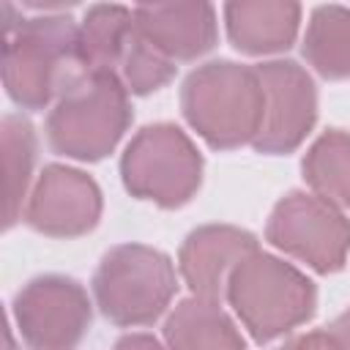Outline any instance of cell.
Masks as SVG:
<instances>
[{"label":"cell","mask_w":350,"mask_h":350,"mask_svg":"<svg viewBox=\"0 0 350 350\" xmlns=\"http://www.w3.org/2000/svg\"><path fill=\"white\" fill-rule=\"evenodd\" d=\"M180 107L189 126L216 150L254 142L265 93L254 66L232 60H211L194 68L180 90Z\"/></svg>","instance_id":"6da1fadb"},{"label":"cell","mask_w":350,"mask_h":350,"mask_svg":"<svg viewBox=\"0 0 350 350\" xmlns=\"http://www.w3.org/2000/svg\"><path fill=\"white\" fill-rule=\"evenodd\" d=\"M77 25L60 14L22 19L5 27L3 82L22 109H44L79 74Z\"/></svg>","instance_id":"7a4b0ae2"},{"label":"cell","mask_w":350,"mask_h":350,"mask_svg":"<svg viewBox=\"0 0 350 350\" xmlns=\"http://www.w3.org/2000/svg\"><path fill=\"white\" fill-rule=\"evenodd\" d=\"M131 123L129 90L107 71H79L57 96L49 118V145L79 161H98L115 150Z\"/></svg>","instance_id":"3957f363"},{"label":"cell","mask_w":350,"mask_h":350,"mask_svg":"<svg viewBox=\"0 0 350 350\" xmlns=\"http://www.w3.org/2000/svg\"><path fill=\"white\" fill-rule=\"evenodd\" d=\"M227 301L262 345L306 323L314 314L317 290L295 265L257 249L232 271Z\"/></svg>","instance_id":"277c9868"},{"label":"cell","mask_w":350,"mask_h":350,"mask_svg":"<svg viewBox=\"0 0 350 350\" xmlns=\"http://www.w3.org/2000/svg\"><path fill=\"white\" fill-rule=\"evenodd\" d=\"M178 290L172 260L142 243L109 249L93 276V295L115 325H150L164 314Z\"/></svg>","instance_id":"5b68a950"},{"label":"cell","mask_w":350,"mask_h":350,"mask_svg":"<svg viewBox=\"0 0 350 350\" xmlns=\"http://www.w3.org/2000/svg\"><path fill=\"white\" fill-rule=\"evenodd\" d=\"M120 175L126 189L161 208L186 205L202 180V156L172 123L139 129L123 150Z\"/></svg>","instance_id":"8992f818"},{"label":"cell","mask_w":350,"mask_h":350,"mask_svg":"<svg viewBox=\"0 0 350 350\" xmlns=\"http://www.w3.org/2000/svg\"><path fill=\"white\" fill-rule=\"evenodd\" d=\"M265 238L317 273H334L350 252V219L309 191H290L271 211Z\"/></svg>","instance_id":"52a82bcc"},{"label":"cell","mask_w":350,"mask_h":350,"mask_svg":"<svg viewBox=\"0 0 350 350\" xmlns=\"http://www.w3.org/2000/svg\"><path fill=\"white\" fill-rule=\"evenodd\" d=\"M14 320L30 350H74L90 325V301L68 276H38L16 293Z\"/></svg>","instance_id":"ba28073f"},{"label":"cell","mask_w":350,"mask_h":350,"mask_svg":"<svg viewBox=\"0 0 350 350\" xmlns=\"http://www.w3.org/2000/svg\"><path fill=\"white\" fill-rule=\"evenodd\" d=\"M254 68L262 82L265 112L252 145L260 153H290L306 139L317 120L314 82L293 60H268Z\"/></svg>","instance_id":"9c48e42d"},{"label":"cell","mask_w":350,"mask_h":350,"mask_svg":"<svg viewBox=\"0 0 350 350\" xmlns=\"http://www.w3.org/2000/svg\"><path fill=\"white\" fill-rule=\"evenodd\" d=\"M101 216V191L90 175L74 167L49 164L38 175L22 219L49 238L90 232Z\"/></svg>","instance_id":"30bf717a"},{"label":"cell","mask_w":350,"mask_h":350,"mask_svg":"<svg viewBox=\"0 0 350 350\" xmlns=\"http://www.w3.org/2000/svg\"><path fill=\"white\" fill-rule=\"evenodd\" d=\"M257 252V238L246 230L230 224L197 227L180 246L178 265L191 295L221 301L227 295V282L232 271Z\"/></svg>","instance_id":"8fae6325"},{"label":"cell","mask_w":350,"mask_h":350,"mask_svg":"<svg viewBox=\"0 0 350 350\" xmlns=\"http://www.w3.org/2000/svg\"><path fill=\"white\" fill-rule=\"evenodd\" d=\"M137 33L167 60H194L216 44V11L208 3H148L134 8Z\"/></svg>","instance_id":"7c38bea8"},{"label":"cell","mask_w":350,"mask_h":350,"mask_svg":"<svg viewBox=\"0 0 350 350\" xmlns=\"http://www.w3.org/2000/svg\"><path fill=\"white\" fill-rule=\"evenodd\" d=\"M227 36L246 55L282 52L295 41L301 5L279 0H241L224 5Z\"/></svg>","instance_id":"4fadbf2b"},{"label":"cell","mask_w":350,"mask_h":350,"mask_svg":"<svg viewBox=\"0 0 350 350\" xmlns=\"http://www.w3.org/2000/svg\"><path fill=\"white\" fill-rule=\"evenodd\" d=\"M170 350H246L232 317L213 298H183L164 323Z\"/></svg>","instance_id":"5bb4252c"},{"label":"cell","mask_w":350,"mask_h":350,"mask_svg":"<svg viewBox=\"0 0 350 350\" xmlns=\"http://www.w3.org/2000/svg\"><path fill=\"white\" fill-rule=\"evenodd\" d=\"M131 36L134 11L123 5H93L77 30L79 71H107L118 77Z\"/></svg>","instance_id":"9a60e30c"},{"label":"cell","mask_w":350,"mask_h":350,"mask_svg":"<svg viewBox=\"0 0 350 350\" xmlns=\"http://www.w3.org/2000/svg\"><path fill=\"white\" fill-rule=\"evenodd\" d=\"M304 57L325 79L350 77V8H314L304 36Z\"/></svg>","instance_id":"2e32d148"},{"label":"cell","mask_w":350,"mask_h":350,"mask_svg":"<svg viewBox=\"0 0 350 350\" xmlns=\"http://www.w3.org/2000/svg\"><path fill=\"white\" fill-rule=\"evenodd\" d=\"M304 178L312 194L350 211V134L331 129L304 156Z\"/></svg>","instance_id":"e0dca14e"},{"label":"cell","mask_w":350,"mask_h":350,"mask_svg":"<svg viewBox=\"0 0 350 350\" xmlns=\"http://www.w3.org/2000/svg\"><path fill=\"white\" fill-rule=\"evenodd\" d=\"M36 164V131L22 115L3 118V170H5V227L16 224L27 205V186Z\"/></svg>","instance_id":"ac0fdd59"},{"label":"cell","mask_w":350,"mask_h":350,"mask_svg":"<svg viewBox=\"0 0 350 350\" xmlns=\"http://www.w3.org/2000/svg\"><path fill=\"white\" fill-rule=\"evenodd\" d=\"M118 77L120 82L126 85L129 93H150V90H159L164 88L172 77H175V63L161 57L134 27V36L129 41V49L123 55V63L118 68Z\"/></svg>","instance_id":"d6986e66"},{"label":"cell","mask_w":350,"mask_h":350,"mask_svg":"<svg viewBox=\"0 0 350 350\" xmlns=\"http://www.w3.org/2000/svg\"><path fill=\"white\" fill-rule=\"evenodd\" d=\"M276 350H336V347H334L328 331H309V334L293 336L290 342H284Z\"/></svg>","instance_id":"ffe728a7"},{"label":"cell","mask_w":350,"mask_h":350,"mask_svg":"<svg viewBox=\"0 0 350 350\" xmlns=\"http://www.w3.org/2000/svg\"><path fill=\"white\" fill-rule=\"evenodd\" d=\"M328 336L336 350H350V309H345L328 328Z\"/></svg>","instance_id":"44dd1931"},{"label":"cell","mask_w":350,"mask_h":350,"mask_svg":"<svg viewBox=\"0 0 350 350\" xmlns=\"http://www.w3.org/2000/svg\"><path fill=\"white\" fill-rule=\"evenodd\" d=\"M115 350H164V347H161V342H159L156 336H150V334H129V336H123V339L115 345Z\"/></svg>","instance_id":"7402d4cb"}]
</instances>
